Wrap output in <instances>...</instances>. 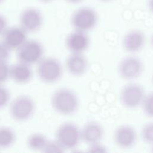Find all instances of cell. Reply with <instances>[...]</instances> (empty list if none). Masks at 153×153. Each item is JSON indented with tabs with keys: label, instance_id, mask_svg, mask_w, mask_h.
<instances>
[{
	"label": "cell",
	"instance_id": "obj_1",
	"mask_svg": "<svg viewBox=\"0 0 153 153\" xmlns=\"http://www.w3.org/2000/svg\"><path fill=\"white\" fill-rule=\"evenodd\" d=\"M51 104L54 110L63 115L75 113L79 106V100L75 93L68 88H59L51 96Z\"/></svg>",
	"mask_w": 153,
	"mask_h": 153
},
{
	"label": "cell",
	"instance_id": "obj_2",
	"mask_svg": "<svg viewBox=\"0 0 153 153\" xmlns=\"http://www.w3.org/2000/svg\"><path fill=\"white\" fill-rule=\"evenodd\" d=\"M70 20L75 30L87 32L93 29L97 25L98 15L93 8L81 7L74 11Z\"/></svg>",
	"mask_w": 153,
	"mask_h": 153
},
{
	"label": "cell",
	"instance_id": "obj_3",
	"mask_svg": "<svg viewBox=\"0 0 153 153\" xmlns=\"http://www.w3.org/2000/svg\"><path fill=\"white\" fill-rule=\"evenodd\" d=\"M36 72L39 78L44 82L51 84L57 81L62 75L63 68L56 58H42L37 63Z\"/></svg>",
	"mask_w": 153,
	"mask_h": 153
},
{
	"label": "cell",
	"instance_id": "obj_4",
	"mask_svg": "<svg viewBox=\"0 0 153 153\" xmlns=\"http://www.w3.org/2000/svg\"><path fill=\"white\" fill-rule=\"evenodd\" d=\"M35 110L33 100L26 95H20L14 98L11 102L9 112L11 117L19 122L29 120Z\"/></svg>",
	"mask_w": 153,
	"mask_h": 153
},
{
	"label": "cell",
	"instance_id": "obj_5",
	"mask_svg": "<svg viewBox=\"0 0 153 153\" xmlns=\"http://www.w3.org/2000/svg\"><path fill=\"white\" fill-rule=\"evenodd\" d=\"M56 140L65 149L75 148L81 140V132L77 126L73 123L61 124L55 133Z\"/></svg>",
	"mask_w": 153,
	"mask_h": 153
},
{
	"label": "cell",
	"instance_id": "obj_6",
	"mask_svg": "<svg viewBox=\"0 0 153 153\" xmlns=\"http://www.w3.org/2000/svg\"><path fill=\"white\" fill-rule=\"evenodd\" d=\"M44 48L39 41L27 39L17 50V57L19 62L29 65L38 63L42 58Z\"/></svg>",
	"mask_w": 153,
	"mask_h": 153
},
{
	"label": "cell",
	"instance_id": "obj_7",
	"mask_svg": "<svg viewBox=\"0 0 153 153\" xmlns=\"http://www.w3.org/2000/svg\"><path fill=\"white\" fill-rule=\"evenodd\" d=\"M145 96L143 87L136 83L126 85L121 89L120 94L121 103L128 109H134L142 105Z\"/></svg>",
	"mask_w": 153,
	"mask_h": 153
},
{
	"label": "cell",
	"instance_id": "obj_8",
	"mask_svg": "<svg viewBox=\"0 0 153 153\" xmlns=\"http://www.w3.org/2000/svg\"><path fill=\"white\" fill-rule=\"evenodd\" d=\"M20 26L27 33L39 30L43 23V16L39 10L30 7L23 9L19 16Z\"/></svg>",
	"mask_w": 153,
	"mask_h": 153
},
{
	"label": "cell",
	"instance_id": "obj_9",
	"mask_svg": "<svg viewBox=\"0 0 153 153\" xmlns=\"http://www.w3.org/2000/svg\"><path fill=\"white\" fill-rule=\"evenodd\" d=\"M143 63L140 59L130 56L123 59L118 66V72L120 77L125 80L137 78L142 73Z\"/></svg>",
	"mask_w": 153,
	"mask_h": 153
},
{
	"label": "cell",
	"instance_id": "obj_10",
	"mask_svg": "<svg viewBox=\"0 0 153 153\" xmlns=\"http://www.w3.org/2000/svg\"><path fill=\"white\" fill-rule=\"evenodd\" d=\"M27 33L20 26L8 27L2 35V42L10 50H17L27 39Z\"/></svg>",
	"mask_w": 153,
	"mask_h": 153
},
{
	"label": "cell",
	"instance_id": "obj_11",
	"mask_svg": "<svg viewBox=\"0 0 153 153\" xmlns=\"http://www.w3.org/2000/svg\"><path fill=\"white\" fill-rule=\"evenodd\" d=\"M114 139L120 148L126 149L131 147L137 139L135 129L131 126L124 124L118 127L114 134Z\"/></svg>",
	"mask_w": 153,
	"mask_h": 153
},
{
	"label": "cell",
	"instance_id": "obj_12",
	"mask_svg": "<svg viewBox=\"0 0 153 153\" xmlns=\"http://www.w3.org/2000/svg\"><path fill=\"white\" fill-rule=\"evenodd\" d=\"M90 39L86 32L76 30L70 33L65 40L67 48L71 53H84L88 47Z\"/></svg>",
	"mask_w": 153,
	"mask_h": 153
},
{
	"label": "cell",
	"instance_id": "obj_13",
	"mask_svg": "<svg viewBox=\"0 0 153 153\" xmlns=\"http://www.w3.org/2000/svg\"><path fill=\"white\" fill-rule=\"evenodd\" d=\"M65 66L69 74L79 76L86 72L88 60L82 53H71L66 59Z\"/></svg>",
	"mask_w": 153,
	"mask_h": 153
},
{
	"label": "cell",
	"instance_id": "obj_14",
	"mask_svg": "<svg viewBox=\"0 0 153 153\" xmlns=\"http://www.w3.org/2000/svg\"><path fill=\"white\" fill-rule=\"evenodd\" d=\"M145 43V36L140 30L133 29L128 32L123 39V48L128 53L140 51Z\"/></svg>",
	"mask_w": 153,
	"mask_h": 153
},
{
	"label": "cell",
	"instance_id": "obj_15",
	"mask_svg": "<svg viewBox=\"0 0 153 153\" xmlns=\"http://www.w3.org/2000/svg\"><path fill=\"white\" fill-rule=\"evenodd\" d=\"M81 139L88 145L99 142L104 136L102 125L96 121L86 123L80 130Z\"/></svg>",
	"mask_w": 153,
	"mask_h": 153
},
{
	"label": "cell",
	"instance_id": "obj_16",
	"mask_svg": "<svg viewBox=\"0 0 153 153\" xmlns=\"http://www.w3.org/2000/svg\"><path fill=\"white\" fill-rule=\"evenodd\" d=\"M32 76V70L27 64L19 62L10 66V77L17 84H26L31 80Z\"/></svg>",
	"mask_w": 153,
	"mask_h": 153
},
{
	"label": "cell",
	"instance_id": "obj_17",
	"mask_svg": "<svg viewBox=\"0 0 153 153\" xmlns=\"http://www.w3.org/2000/svg\"><path fill=\"white\" fill-rule=\"evenodd\" d=\"M48 140L45 135L40 133H35L29 136L26 143L32 150L42 151Z\"/></svg>",
	"mask_w": 153,
	"mask_h": 153
},
{
	"label": "cell",
	"instance_id": "obj_18",
	"mask_svg": "<svg viewBox=\"0 0 153 153\" xmlns=\"http://www.w3.org/2000/svg\"><path fill=\"white\" fill-rule=\"evenodd\" d=\"M16 140L14 131L8 127H0V148H7L11 146Z\"/></svg>",
	"mask_w": 153,
	"mask_h": 153
},
{
	"label": "cell",
	"instance_id": "obj_19",
	"mask_svg": "<svg viewBox=\"0 0 153 153\" xmlns=\"http://www.w3.org/2000/svg\"><path fill=\"white\" fill-rule=\"evenodd\" d=\"M65 149L56 140H48L42 152L47 153H61L65 151Z\"/></svg>",
	"mask_w": 153,
	"mask_h": 153
},
{
	"label": "cell",
	"instance_id": "obj_20",
	"mask_svg": "<svg viewBox=\"0 0 153 153\" xmlns=\"http://www.w3.org/2000/svg\"><path fill=\"white\" fill-rule=\"evenodd\" d=\"M142 105L145 114L149 117L153 118V93L145 96Z\"/></svg>",
	"mask_w": 153,
	"mask_h": 153
},
{
	"label": "cell",
	"instance_id": "obj_21",
	"mask_svg": "<svg viewBox=\"0 0 153 153\" xmlns=\"http://www.w3.org/2000/svg\"><path fill=\"white\" fill-rule=\"evenodd\" d=\"M141 135L146 143L153 145V122L147 123L143 127Z\"/></svg>",
	"mask_w": 153,
	"mask_h": 153
},
{
	"label": "cell",
	"instance_id": "obj_22",
	"mask_svg": "<svg viewBox=\"0 0 153 153\" xmlns=\"http://www.w3.org/2000/svg\"><path fill=\"white\" fill-rule=\"evenodd\" d=\"M10 66L6 61L0 62V84L4 83L10 78Z\"/></svg>",
	"mask_w": 153,
	"mask_h": 153
},
{
	"label": "cell",
	"instance_id": "obj_23",
	"mask_svg": "<svg viewBox=\"0 0 153 153\" xmlns=\"http://www.w3.org/2000/svg\"><path fill=\"white\" fill-rule=\"evenodd\" d=\"M10 99V93L7 88L0 84V109L7 105Z\"/></svg>",
	"mask_w": 153,
	"mask_h": 153
},
{
	"label": "cell",
	"instance_id": "obj_24",
	"mask_svg": "<svg viewBox=\"0 0 153 153\" xmlns=\"http://www.w3.org/2000/svg\"><path fill=\"white\" fill-rule=\"evenodd\" d=\"M87 151L91 153H104L106 152V148L105 146L99 142L89 145Z\"/></svg>",
	"mask_w": 153,
	"mask_h": 153
},
{
	"label": "cell",
	"instance_id": "obj_25",
	"mask_svg": "<svg viewBox=\"0 0 153 153\" xmlns=\"http://www.w3.org/2000/svg\"><path fill=\"white\" fill-rule=\"evenodd\" d=\"M10 50L4 44L0 41V62L7 61L10 55Z\"/></svg>",
	"mask_w": 153,
	"mask_h": 153
},
{
	"label": "cell",
	"instance_id": "obj_26",
	"mask_svg": "<svg viewBox=\"0 0 153 153\" xmlns=\"http://www.w3.org/2000/svg\"><path fill=\"white\" fill-rule=\"evenodd\" d=\"M8 22L5 16L0 14V36H2L6 29L8 28Z\"/></svg>",
	"mask_w": 153,
	"mask_h": 153
},
{
	"label": "cell",
	"instance_id": "obj_27",
	"mask_svg": "<svg viewBox=\"0 0 153 153\" xmlns=\"http://www.w3.org/2000/svg\"><path fill=\"white\" fill-rule=\"evenodd\" d=\"M147 5L149 10L153 14V0H148Z\"/></svg>",
	"mask_w": 153,
	"mask_h": 153
},
{
	"label": "cell",
	"instance_id": "obj_28",
	"mask_svg": "<svg viewBox=\"0 0 153 153\" xmlns=\"http://www.w3.org/2000/svg\"><path fill=\"white\" fill-rule=\"evenodd\" d=\"M65 1L69 4H78L81 2H82L83 0H65Z\"/></svg>",
	"mask_w": 153,
	"mask_h": 153
},
{
	"label": "cell",
	"instance_id": "obj_29",
	"mask_svg": "<svg viewBox=\"0 0 153 153\" xmlns=\"http://www.w3.org/2000/svg\"><path fill=\"white\" fill-rule=\"evenodd\" d=\"M38 1L42 3H44V4H48V3L52 2L54 0H38Z\"/></svg>",
	"mask_w": 153,
	"mask_h": 153
},
{
	"label": "cell",
	"instance_id": "obj_30",
	"mask_svg": "<svg viewBox=\"0 0 153 153\" xmlns=\"http://www.w3.org/2000/svg\"><path fill=\"white\" fill-rule=\"evenodd\" d=\"M99 1L100 2H109L112 1L113 0H99Z\"/></svg>",
	"mask_w": 153,
	"mask_h": 153
},
{
	"label": "cell",
	"instance_id": "obj_31",
	"mask_svg": "<svg viewBox=\"0 0 153 153\" xmlns=\"http://www.w3.org/2000/svg\"><path fill=\"white\" fill-rule=\"evenodd\" d=\"M151 45L153 48V35H152V36H151Z\"/></svg>",
	"mask_w": 153,
	"mask_h": 153
},
{
	"label": "cell",
	"instance_id": "obj_32",
	"mask_svg": "<svg viewBox=\"0 0 153 153\" xmlns=\"http://www.w3.org/2000/svg\"><path fill=\"white\" fill-rule=\"evenodd\" d=\"M5 0H0V4H1L2 3H3L4 2Z\"/></svg>",
	"mask_w": 153,
	"mask_h": 153
},
{
	"label": "cell",
	"instance_id": "obj_33",
	"mask_svg": "<svg viewBox=\"0 0 153 153\" xmlns=\"http://www.w3.org/2000/svg\"><path fill=\"white\" fill-rule=\"evenodd\" d=\"M151 149H152V151L153 152V145H152V147H151Z\"/></svg>",
	"mask_w": 153,
	"mask_h": 153
},
{
	"label": "cell",
	"instance_id": "obj_34",
	"mask_svg": "<svg viewBox=\"0 0 153 153\" xmlns=\"http://www.w3.org/2000/svg\"><path fill=\"white\" fill-rule=\"evenodd\" d=\"M152 82H153V76H152Z\"/></svg>",
	"mask_w": 153,
	"mask_h": 153
}]
</instances>
